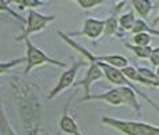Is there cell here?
Instances as JSON below:
<instances>
[{
    "label": "cell",
    "mask_w": 159,
    "mask_h": 135,
    "mask_svg": "<svg viewBox=\"0 0 159 135\" xmlns=\"http://www.w3.org/2000/svg\"><path fill=\"white\" fill-rule=\"evenodd\" d=\"M116 124L131 135H159L158 128H152L146 124H135V123H116Z\"/></svg>",
    "instance_id": "obj_1"
},
{
    "label": "cell",
    "mask_w": 159,
    "mask_h": 135,
    "mask_svg": "<svg viewBox=\"0 0 159 135\" xmlns=\"http://www.w3.org/2000/svg\"><path fill=\"white\" fill-rule=\"evenodd\" d=\"M104 99H107V100L112 101V103H120V101H127V99L134 103V95L131 93L129 89H116V91H112V92H109L108 95H104L102 96Z\"/></svg>",
    "instance_id": "obj_2"
},
{
    "label": "cell",
    "mask_w": 159,
    "mask_h": 135,
    "mask_svg": "<svg viewBox=\"0 0 159 135\" xmlns=\"http://www.w3.org/2000/svg\"><path fill=\"white\" fill-rule=\"evenodd\" d=\"M46 57L43 55L41 51L39 50H37L35 47H33L31 45H29V61H30V63H29V69L33 65H35V63H41V62H43V61H46Z\"/></svg>",
    "instance_id": "obj_3"
},
{
    "label": "cell",
    "mask_w": 159,
    "mask_h": 135,
    "mask_svg": "<svg viewBox=\"0 0 159 135\" xmlns=\"http://www.w3.org/2000/svg\"><path fill=\"white\" fill-rule=\"evenodd\" d=\"M50 19L51 18H43V16H41V15H38L35 12H31L30 14V29H29V33L30 31H34V30H39L47 21H50Z\"/></svg>",
    "instance_id": "obj_4"
},
{
    "label": "cell",
    "mask_w": 159,
    "mask_h": 135,
    "mask_svg": "<svg viewBox=\"0 0 159 135\" xmlns=\"http://www.w3.org/2000/svg\"><path fill=\"white\" fill-rule=\"evenodd\" d=\"M100 66L105 70L107 76H108V78H109L111 81H113V82H119V84H121V82H125L124 77H123L121 74L119 73L116 69H113V68H111V66H107V65H104V63H100Z\"/></svg>",
    "instance_id": "obj_5"
},
{
    "label": "cell",
    "mask_w": 159,
    "mask_h": 135,
    "mask_svg": "<svg viewBox=\"0 0 159 135\" xmlns=\"http://www.w3.org/2000/svg\"><path fill=\"white\" fill-rule=\"evenodd\" d=\"M102 23L97 22V21H88L86 22V27H85V33L90 35V37H97L100 34V31L102 30Z\"/></svg>",
    "instance_id": "obj_6"
},
{
    "label": "cell",
    "mask_w": 159,
    "mask_h": 135,
    "mask_svg": "<svg viewBox=\"0 0 159 135\" xmlns=\"http://www.w3.org/2000/svg\"><path fill=\"white\" fill-rule=\"evenodd\" d=\"M73 77H74V70H70V72H67L66 74H63V77H62V81L59 82V85H58V88L54 91V93L55 92H58V91H61L62 88H65L66 85H69L71 80H73Z\"/></svg>",
    "instance_id": "obj_7"
},
{
    "label": "cell",
    "mask_w": 159,
    "mask_h": 135,
    "mask_svg": "<svg viewBox=\"0 0 159 135\" xmlns=\"http://www.w3.org/2000/svg\"><path fill=\"white\" fill-rule=\"evenodd\" d=\"M62 128L65 130V131H67V133H73V134H75V135H80V134H77V128H75V124L73 123V120L71 119H69V118H65L62 120Z\"/></svg>",
    "instance_id": "obj_8"
},
{
    "label": "cell",
    "mask_w": 159,
    "mask_h": 135,
    "mask_svg": "<svg viewBox=\"0 0 159 135\" xmlns=\"http://www.w3.org/2000/svg\"><path fill=\"white\" fill-rule=\"evenodd\" d=\"M134 4L142 15H146L150 10V3L148 2H140V0H139V2H134Z\"/></svg>",
    "instance_id": "obj_9"
},
{
    "label": "cell",
    "mask_w": 159,
    "mask_h": 135,
    "mask_svg": "<svg viewBox=\"0 0 159 135\" xmlns=\"http://www.w3.org/2000/svg\"><path fill=\"white\" fill-rule=\"evenodd\" d=\"M100 76H101L100 69H98L97 66H93L92 69H90L89 74H88V78H86V84H89V82L92 81V78H97V77H100Z\"/></svg>",
    "instance_id": "obj_10"
},
{
    "label": "cell",
    "mask_w": 159,
    "mask_h": 135,
    "mask_svg": "<svg viewBox=\"0 0 159 135\" xmlns=\"http://www.w3.org/2000/svg\"><path fill=\"white\" fill-rule=\"evenodd\" d=\"M104 59L109 61L111 63H113V65H116V66H125V59L121 57H107Z\"/></svg>",
    "instance_id": "obj_11"
},
{
    "label": "cell",
    "mask_w": 159,
    "mask_h": 135,
    "mask_svg": "<svg viewBox=\"0 0 159 135\" xmlns=\"http://www.w3.org/2000/svg\"><path fill=\"white\" fill-rule=\"evenodd\" d=\"M132 23H134L132 15H125V16H123V18H121V25L124 26L125 29H129V27L132 26Z\"/></svg>",
    "instance_id": "obj_12"
},
{
    "label": "cell",
    "mask_w": 159,
    "mask_h": 135,
    "mask_svg": "<svg viewBox=\"0 0 159 135\" xmlns=\"http://www.w3.org/2000/svg\"><path fill=\"white\" fill-rule=\"evenodd\" d=\"M135 41H136L138 43H140V45H144V43H147L150 41V38H148L147 34H139V35L135 37Z\"/></svg>",
    "instance_id": "obj_13"
},
{
    "label": "cell",
    "mask_w": 159,
    "mask_h": 135,
    "mask_svg": "<svg viewBox=\"0 0 159 135\" xmlns=\"http://www.w3.org/2000/svg\"><path fill=\"white\" fill-rule=\"evenodd\" d=\"M136 53L139 55H142V57H147V55H150L151 54V49L150 47H136Z\"/></svg>",
    "instance_id": "obj_14"
},
{
    "label": "cell",
    "mask_w": 159,
    "mask_h": 135,
    "mask_svg": "<svg viewBox=\"0 0 159 135\" xmlns=\"http://www.w3.org/2000/svg\"><path fill=\"white\" fill-rule=\"evenodd\" d=\"M151 58H152V62L155 63V65H158V63H159V49L152 51V54H151Z\"/></svg>",
    "instance_id": "obj_15"
},
{
    "label": "cell",
    "mask_w": 159,
    "mask_h": 135,
    "mask_svg": "<svg viewBox=\"0 0 159 135\" xmlns=\"http://www.w3.org/2000/svg\"><path fill=\"white\" fill-rule=\"evenodd\" d=\"M80 3H81V4L84 6V7H89V6L97 4V3H100V2H92V0H89V2H86V0H84V2H82V0H81V2H80Z\"/></svg>",
    "instance_id": "obj_16"
},
{
    "label": "cell",
    "mask_w": 159,
    "mask_h": 135,
    "mask_svg": "<svg viewBox=\"0 0 159 135\" xmlns=\"http://www.w3.org/2000/svg\"><path fill=\"white\" fill-rule=\"evenodd\" d=\"M19 3H23V4H26V6H37V4H39L38 2H34V0H30V2L23 0V2H19Z\"/></svg>",
    "instance_id": "obj_17"
},
{
    "label": "cell",
    "mask_w": 159,
    "mask_h": 135,
    "mask_svg": "<svg viewBox=\"0 0 159 135\" xmlns=\"http://www.w3.org/2000/svg\"><path fill=\"white\" fill-rule=\"evenodd\" d=\"M115 26H116V22H115L113 19H111V21L108 22V31H112L115 29Z\"/></svg>",
    "instance_id": "obj_18"
},
{
    "label": "cell",
    "mask_w": 159,
    "mask_h": 135,
    "mask_svg": "<svg viewBox=\"0 0 159 135\" xmlns=\"http://www.w3.org/2000/svg\"><path fill=\"white\" fill-rule=\"evenodd\" d=\"M142 29H144V25H143L142 22H136V27H135V31H139V30H142Z\"/></svg>",
    "instance_id": "obj_19"
},
{
    "label": "cell",
    "mask_w": 159,
    "mask_h": 135,
    "mask_svg": "<svg viewBox=\"0 0 159 135\" xmlns=\"http://www.w3.org/2000/svg\"><path fill=\"white\" fill-rule=\"evenodd\" d=\"M11 65H14V63H8V65H0V72H3V70L7 69V68H10Z\"/></svg>",
    "instance_id": "obj_20"
},
{
    "label": "cell",
    "mask_w": 159,
    "mask_h": 135,
    "mask_svg": "<svg viewBox=\"0 0 159 135\" xmlns=\"http://www.w3.org/2000/svg\"><path fill=\"white\" fill-rule=\"evenodd\" d=\"M7 3L6 2H0V8H7Z\"/></svg>",
    "instance_id": "obj_21"
}]
</instances>
